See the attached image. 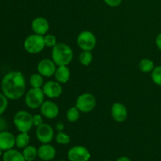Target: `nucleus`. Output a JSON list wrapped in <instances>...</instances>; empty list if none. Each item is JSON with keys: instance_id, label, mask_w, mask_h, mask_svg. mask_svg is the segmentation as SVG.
Segmentation results:
<instances>
[{"instance_id": "7c9ffc66", "label": "nucleus", "mask_w": 161, "mask_h": 161, "mask_svg": "<svg viewBox=\"0 0 161 161\" xmlns=\"http://www.w3.org/2000/svg\"><path fill=\"white\" fill-rule=\"evenodd\" d=\"M6 128H7V123L4 118L1 117L0 116V132L6 130Z\"/></svg>"}, {"instance_id": "4468645a", "label": "nucleus", "mask_w": 161, "mask_h": 161, "mask_svg": "<svg viewBox=\"0 0 161 161\" xmlns=\"http://www.w3.org/2000/svg\"><path fill=\"white\" fill-rule=\"evenodd\" d=\"M31 29L35 34L45 36L50 29V24L45 17H36L31 22Z\"/></svg>"}, {"instance_id": "e433bc0d", "label": "nucleus", "mask_w": 161, "mask_h": 161, "mask_svg": "<svg viewBox=\"0 0 161 161\" xmlns=\"http://www.w3.org/2000/svg\"><path fill=\"white\" fill-rule=\"evenodd\" d=\"M107 161H110V160H107Z\"/></svg>"}, {"instance_id": "412c9836", "label": "nucleus", "mask_w": 161, "mask_h": 161, "mask_svg": "<svg viewBox=\"0 0 161 161\" xmlns=\"http://www.w3.org/2000/svg\"><path fill=\"white\" fill-rule=\"evenodd\" d=\"M138 68L141 72H144V73H149V72H152V71L155 68V64L152 60L148 59V58H143L139 61Z\"/></svg>"}, {"instance_id": "f8f14e48", "label": "nucleus", "mask_w": 161, "mask_h": 161, "mask_svg": "<svg viewBox=\"0 0 161 161\" xmlns=\"http://www.w3.org/2000/svg\"><path fill=\"white\" fill-rule=\"evenodd\" d=\"M57 67L58 66L53 60L42 59L38 63L37 70L43 77H51L52 75H54Z\"/></svg>"}, {"instance_id": "423d86ee", "label": "nucleus", "mask_w": 161, "mask_h": 161, "mask_svg": "<svg viewBox=\"0 0 161 161\" xmlns=\"http://www.w3.org/2000/svg\"><path fill=\"white\" fill-rule=\"evenodd\" d=\"M97 105L95 97L91 93H83L80 94L76 99L75 106L78 108L80 113H91Z\"/></svg>"}, {"instance_id": "5701e85b", "label": "nucleus", "mask_w": 161, "mask_h": 161, "mask_svg": "<svg viewBox=\"0 0 161 161\" xmlns=\"http://www.w3.org/2000/svg\"><path fill=\"white\" fill-rule=\"evenodd\" d=\"M93 61L92 52L89 50H83L79 55V61L83 66H89Z\"/></svg>"}, {"instance_id": "a878e982", "label": "nucleus", "mask_w": 161, "mask_h": 161, "mask_svg": "<svg viewBox=\"0 0 161 161\" xmlns=\"http://www.w3.org/2000/svg\"><path fill=\"white\" fill-rule=\"evenodd\" d=\"M70 136L62 131H59L56 135V142L60 145H67L70 142Z\"/></svg>"}, {"instance_id": "6ab92c4d", "label": "nucleus", "mask_w": 161, "mask_h": 161, "mask_svg": "<svg viewBox=\"0 0 161 161\" xmlns=\"http://www.w3.org/2000/svg\"><path fill=\"white\" fill-rule=\"evenodd\" d=\"M30 136L28 132H20L15 138V146L19 149H25L29 145Z\"/></svg>"}, {"instance_id": "f3484780", "label": "nucleus", "mask_w": 161, "mask_h": 161, "mask_svg": "<svg viewBox=\"0 0 161 161\" xmlns=\"http://www.w3.org/2000/svg\"><path fill=\"white\" fill-rule=\"evenodd\" d=\"M71 76V72L70 69L68 68L67 65H62V66H58L56 69L54 73V77L56 81L60 83L61 84H64L69 82L70 80Z\"/></svg>"}, {"instance_id": "4c0bfd02", "label": "nucleus", "mask_w": 161, "mask_h": 161, "mask_svg": "<svg viewBox=\"0 0 161 161\" xmlns=\"http://www.w3.org/2000/svg\"><path fill=\"white\" fill-rule=\"evenodd\" d=\"M160 1H161V0H160Z\"/></svg>"}, {"instance_id": "7ed1b4c3", "label": "nucleus", "mask_w": 161, "mask_h": 161, "mask_svg": "<svg viewBox=\"0 0 161 161\" xmlns=\"http://www.w3.org/2000/svg\"><path fill=\"white\" fill-rule=\"evenodd\" d=\"M14 124L19 132H28L33 127V116L25 110L17 112L14 116Z\"/></svg>"}, {"instance_id": "9b49d317", "label": "nucleus", "mask_w": 161, "mask_h": 161, "mask_svg": "<svg viewBox=\"0 0 161 161\" xmlns=\"http://www.w3.org/2000/svg\"><path fill=\"white\" fill-rule=\"evenodd\" d=\"M39 108L41 115L47 119H53L59 114V107L52 101H44Z\"/></svg>"}, {"instance_id": "2f4dec72", "label": "nucleus", "mask_w": 161, "mask_h": 161, "mask_svg": "<svg viewBox=\"0 0 161 161\" xmlns=\"http://www.w3.org/2000/svg\"><path fill=\"white\" fill-rule=\"evenodd\" d=\"M156 46H157V48L161 51V33L157 35V36L156 37Z\"/></svg>"}, {"instance_id": "bb28decb", "label": "nucleus", "mask_w": 161, "mask_h": 161, "mask_svg": "<svg viewBox=\"0 0 161 161\" xmlns=\"http://www.w3.org/2000/svg\"><path fill=\"white\" fill-rule=\"evenodd\" d=\"M44 42L47 47H51L53 48L58 42H57V38L53 34H47L44 36Z\"/></svg>"}, {"instance_id": "c756f323", "label": "nucleus", "mask_w": 161, "mask_h": 161, "mask_svg": "<svg viewBox=\"0 0 161 161\" xmlns=\"http://www.w3.org/2000/svg\"><path fill=\"white\" fill-rule=\"evenodd\" d=\"M104 2L111 7H116L121 4L122 0H104Z\"/></svg>"}, {"instance_id": "c85d7f7f", "label": "nucleus", "mask_w": 161, "mask_h": 161, "mask_svg": "<svg viewBox=\"0 0 161 161\" xmlns=\"http://www.w3.org/2000/svg\"><path fill=\"white\" fill-rule=\"evenodd\" d=\"M42 124H43L42 115H34V116H33V126L37 127H39V125H41Z\"/></svg>"}, {"instance_id": "cd10ccee", "label": "nucleus", "mask_w": 161, "mask_h": 161, "mask_svg": "<svg viewBox=\"0 0 161 161\" xmlns=\"http://www.w3.org/2000/svg\"><path fill=\"white\" fill-rule=\"evenodd\" d=\"M8 100L9 99L3 93H0V116H2L7 109L8 104H9Z\"/></svg>"}, {"instance_id": "ddd939ff", "label": "nucleus", "mask_w": 161, "mask_h": 161, "mask_svg": "<svg viewBox=\"0 0 161 161\" xmlns=\"http://www.w3.org/2000/svg\"><path fill=\"white\" fill-rule=\"evenodd\" d=\"M128 112L125 105L119 102H116L112 105L111 116L116 122L122 123L127 119Z\"/></svg>"}, {"instance_id": "0eeeda50", "label": "nucleus", "mask_w": 161, "mask_h": 161, "mask_svg": "<svg viewBox=\"0 0 161 161\" xmlns=\"http://www.w3.org/2000/svg\"><path fill=\"white\" fill-rule=\"evenodd\" d=\"M77 45L82 50L92 51L97 44V39L93 32L90 31H83L77 36Z\"/></svg>"}, {"instance_id": "72a5a7b5", "label": "nucleus", "mask_w": 161, "mask_h": 161, "mask_svg": "<svg viewBox=\"0 0 161 161\" xmlns=\"http://www.w3.org/2000/svg\"><path fill=\"white\" fill-rule=\"evenodd\" d=\"M57 128L58 129V130H59V131H61V130H62V129L64 128V125H63V124H61V123H59V124H58V126H57Z\"/></svg>"}, {"instance_id": "4be33fe9", "label": "nucleus", "mask_w": 161, "mask_h": 161, "mask_svg": "<svg viewBox=\"0 0 161 161\" xmlns=\"http://www.w3.org/2000/svg\"><path fill=\"white\" fill-rule=\"evenodd\" d=\"M29 83L31 87L33 88H42L44 85L43 76L38 72L33 73L29 78Z\"/></svg>"}, {"instance_id": "f257e3e1", "label": "nucleus", "mask_w": 161, "mask_h": 161, "mask_svg": "<svg viewBox=\"0 0 161 161\" xmlns=\"http://www.w3.org/2000/svg\"><path fill=\"white\" fill-rule=\"evenodd\" d=\"M26 82L23 74L18 71L6 73L1 82L2 93L9 100L16 101L25 94Z\"/></svg>"}, {"instance_id": "f704fd0d", "label": "nucleus", "mask_w": 161, "mask_h": 161, "mask_svg": "<svg viewBox=\"0 0 161 161\" xmlns=\"http://www.w3.org/2000/svg\"><path fill=\"white\" fill-rule=\"evenodd\" d=\"M2 156H3V150H2V149H0V157H1Z\"/></svg>"}, {"instance_id": "2eb2a0df", "label": "nucleus", "mask_w": 161, "mask_h": 161, "mask_svg": "<svg viewBox=\"0 0 161 161\" xmlns=\"http://www.w3.org/2000/svg\"><path fill=\"white\" fill-rule=\"evenodd\" d=\"M16 137L7 130L0 132V149L3 151L11 149L15 146Z\"/></svg>"}, {"instance_id": "c9c22d12", "label": "nucleus", "mask_w": 161, "mask_h": 161, "mask_svg": "<svg viewBox=\"0 0 161 161\" xmlns=\"http://www.w3.org/2000/svg\"><path fill=\"white\" fill-rule=\"evenodd\" d=\"M60 161H64V160H60Z\"/></svg>"}, {"instance_id": "aec40b11", "label": "nucleus", "mask_w": 161, "mask_h": 161, "mask_svg": "<svg viewBox=\"0 0 161 161\" xmlns=\"http://www.w3.org/2000/svg\"><path fill=\"white\" fill-rule=\"evenodd\" d=\"M25 161H34L36 157H38V149L35 146H29L23 149L22 151Z\"/></svg>"}, {"instance_id": "393cba45", "label": "nucleus", "mask_w": 161, "mask_h": 161, "mask_svg": "<svg viewBox=\"0 0 161 161\" xmlns=\"http://www.w3.org/2000/svg\"><path fill=\"white\" fill-rule=\"evenodd\" d=\"M151 78L155 84L161 86V65L155 66L151 72Z\"/></svg>"}, {"instance_id": "6e6552de", "label": "nucleus", "mask_w": 161, "mask_h": 161, "mask_svg": "<svg viewBox=\"0 0 161 161\" xmlns=\"http://www.w3.org/2000/svg\"><path fill=\"white\" fill-rule=\"evenodd\" d=\"M68 158L69 161H89L91 153L84 146H75L69 150Z\"/></svg>"}, {"instance_id": "20e7f679", "label": "nucleus", "mask_w": 161, "mask_h": 161, "mask_svg": "<svg viewBox=\"0 0 161 161\" xmlns=\"http://www.w3.org/2000/svg\"><path fill=\"white\" fill-rule=\"evenodd\" d=\"M46 47L44 42V36L32 34L28 36L24 42V48L31 54H36L42 52Z\"/></svg>"}, {"instance_id": "b1692460", "label": "nucleus", "mask_w": 161, "mask_h": 161, "mask_svg": "<svg viewBox=\"0 0 161 161\" xmlns=\"http://www.w3.org/2000/svg\"><path fill=\"white\" fill-rule=\"evenodd\" d=\"M80 111L78 109L76 106H72L68 109L66 112V118L68 121L71 123H75L80 119Z\"/></svg>"}, {"instance_id": "a211bd4d", "label": "nucleus", "mask_w": 161, "mask_h": 161, "mask_svg": "<svg viewBox=\"0 0 161 161\" xmlns=\"http://www.w3.org/2000/svg\"><path fill=\"white\" fill-rule=\"evenodd\" d=\"M3 161H25L22 153L17 149H11L5 151L3 155Z\"/></svg>"}, {"instance_id": "473e14b6", "label": "nucleus", "mask_w": 161, "mask_h": 161, "mask_svg": "<svg viewBox=\"0 0 161 161\" xmlns=\"http://www.w3.org/2000/svg\"><path fill=\"white\" fill-rule=\"evenodd\" d=\"M116 161H131V160H130V159H129L127 157H125V156H124V157H119V158H118Z\"/></svg>"}, {"instance_id": "dca6fc26", "label": "nucleus", "mask_w": 161, "mask_h": 161, "mask_svg": "<svg viewBox=\"0 0 161 161\" xmlns=\"http://www.w3.org/2000/svg\"><path fill=\"white\" fill-rule=\"evenodd\" d=\"M56 156V149L49 143L42 144L38 149V157L43 161H50L54 159Z\"/></svg>"}, {"instance_id": "1a4fd4ad", "label": "nucleus", "mask_w": 161, "mask_h": 161, "mask_svg": "<svg viewBox=\"0 0 161 161\" xmlns=\"http://www.w3.org/2000/svg\"><path fill=\"white\" fill-rule=\"evenodd\" d=\"M36 138L42 144L50 143L54 137L53 129L48 124H42L36 127Z\"/></svg>"}, {"instance_id": "39448f33", "label": "nucleus", "mask_w": 161, "mask_h": 161, "mask_svg": "<svg viewBox=\"0 0 161 161\" xmlns=\"http://www.w3.org/2000/svg\"><path fill=\"white\" fill-rule=\"evenodd\" d=\"M45 94L42 88L31 87L25 94V102L27 106L31 109H36L40 108L44 102Z\"/></svg>"}, {"instance_id": "9d476101", "label": "nucleus", "mask_w": 161, "mask_h": 161, "mask_svg": "<svg viewBox=\"0 0 161 161\" xmlns=\"http://www.w3.org/2000/svg\"><path fill=\"white\" fill-rule=\"evenodd\" d=\"M45 96L49 98H58L62 94V86L58 81H48L42 87Z\"/></svg>"}, {"instance_id": "f03ea898", "label": "nucleus", "mask_w": 161, "mask_h": 161, "mask_svg": "<svg viewBox=\"0 0 161 161\" xmlns=\"http://www.w3.org/2000/svg\"><path fill=\"white\" fill-rule=\"evenodd\" d=\"M52 60L57 66L69 65L73 59L72 48L64 42H58L52 48Z\"/></svg>"}]
</instances>
